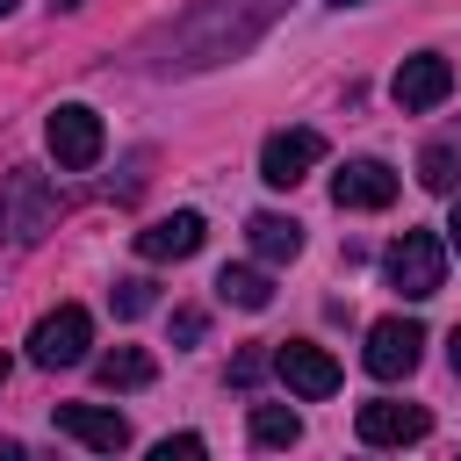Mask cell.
<instances>
[{
	"label": "cell",
	"mask_w": 461,
	"mask_h": 461,
	"mask_svg": "<svg viewBox=\"0 0 461 461\" xmlns=\"http://www.w3.org/2000/svg\"><path fill=\"white\" fill-rule=\"evenodd\" d=\"M252 439L259 447H295L303 439V418L288 403H252Z\"/></svg>",
	"instance_id": "16"
},
{
	"label": "cell",
	"mask_w": 461,
	"mask_h": 461,
	"mask_svg": "<svg viewBox=\"0 0 461 461\" xmlns=\"http://www.w3.org/2000/svg\"><path fill=\"white\" fill-rule=\"evenodd\" d=\"M202 216L194 209H173V216H158L151 230H137V252L144 259H187V252H202Z\"/></svg>",
	"instance_id": "12"
},
{
	"label": "cell",
	"mask_w": 461,
	"mask_h": 461,
	"mask_svg": "<svg viewBox=\"0 0 461 461\" xmlns=\"http://www.w3.org/2000/svg\"><path fill=\"white\" fill-rule=\"evenodd\" d=\"M151 375H158V360L144 346H115V353L94 360V382L101 389H151Z\"/></svg>",
	"instance_id": "14"
},
{
	"label": "cell",
	"mask_w": 461,
	"mask_h": 461,
	"mask_svg": "<svg viewBox=\"0 0 461 461\" xmlns=\"http://www.w3.org/2000/svg\"><path fill=\"white\" fill-rule=\"evenodd\" d=\"M339 7H360V0H339Z\"/></svg>",
	"instance_id": "27"
},
{
	"label": "cell",
	"mask_w": 461,
	"mask_h": 461,
	"mask_svg": "<svg viewBox=\"0 0 461 461\" xmlns=\"http://www.w3.org/2000/svg\"><path fill=\"white\" fill-rule=\"evenodd\" d=\"M274 375H281L303 403H324V396L339 389V360H331L324 346H303V339H288V346L274 353Z\"/></svg>",
	"instance_id": "7"
},
{
	"label": "cell",
	"mask_w": 461,
	"mask_h": 461,
	"mask_svg": "<svg viewBox=\"0 0 461 461\" xmlns=\"http://www.w3.org/2000/svg\"><path fill=\"white\" fill-rule=\"evenodd\" d=\"M50 7H58V14H72V7H86V0H50Z\"/></svg>",
	"instance_id": "24"
},
{
	"label": "cell",
	"mask_w": 461,
	"mask_h": 461,
	"mask_svg": "<svg viewBox=\"0 0 461 461\" xmlns=\"http://www.w3.org/2000/svg\"><path fill=\"white\" fill-rule=\"evenodd\" d=\"M317 158H324V137H317V130H274L267 151H259V180H267V187H295Z\"/></svg>",
	"instance_id": "9"
},
{
	"label": "cell",
	"mask_w": 461,
	"mask_h": 461,
	"mask_svg": "<svg viewBox=\"0 0 461 461\" xmlns=\"http://www.w3.org/2000/svg\"><path fill=\"white\" fill-rule=\"evenodd\" d=\"M267 367H274V353H259V346H252V353H238V360H230V382H238V389H252Z\"/></svg>",
	"instance_id": "19"
},
{
	"label": "cell",
	"mask_w": 461,
	"mask_h": 461,
	"mask_svg": "<svg viewBox=\"0 0 461 461\" xmlns=\"http://www.w3.org/2000/svg\"><path fill=\"white\" fill-rule=\"evenodd\" d=\"M447 367H454V375H461V324H454V331H447Z\"/></svg>",
	"instance_id": "22"
},
{
	"label": "cell",
	"mask_w": 461,
	"mask_h": 461,
	"mask_svg": "<svg viewBox=\"0 0 461 461\" xmlns=\"http://www.w3.org/2000/svg\"><path fill=\"white\" fill-rule=\"evenodd\" d=\"M216 295L238 303V310H267V303H274V281H267L259 267H223V274H216Z\"/></svg>",
	"instance_id": "15"
},
{
	"label": "cell",
	"mask_w": 461,
	"mask_h": 461,
	"mask_svg": "<svg viewBox=\"0 0 461 461\" xmlns=\"http://www.w3.org/2000/svg\"><path fill=\"white\" fill-rule=\"evenodd\" d=\"M43 137H50V158H58L65 173H86V166L101 158V144H108V130H101V115H94V108H79V101H65V108H50V122H43Z\"/></svg>",
	"instance_id": "4"
},
{
	"label": "cell",
	"mask_w": 461,
	"mask_h": 461,
	"mask_svg": "<svg viewBox=\"0 0 461 461\" xmlns=\"http://www.w3.org/2000/svg\"><path fill=\"white\" fill-rule=\"evenodd\" d=\"M389 94H396V108H403V115H425V108H439V101L454 94V65H447L439 50H418V58H403V65H396Z\"/></svg>",
	"instance_id": "5"
},
{
	"label": "cell",
	"mask_w": 461,
	"mask_h": 461,
	"mask_svg": "<svg viewBox=\"0 0 461 461\" xmlns=\"http://www.w3.org/2000/svg\"><path fill=\"white\" fill-rule=\"evenodd\" d=\"M418 180H425L432 194H454V187H461V151H454V144H425Z\"/></svg>",
	"instance_id": "17"
},
{
	"label": "cell",
	"mask_w": 461,
	"mask_h": 461,
	"mask_svg": "<svg viewBox=\"0 0 461 461\" xmlns=\"http://www.w3.org/2000/svg\"><path fill=\"white\" fill-rule=\"evenodd\" d=\"M202 454V439L194 432H173V439H158V461H194Z\"/></svg>",
	"instance_id": "20"
},
{
	"label": "cell",
	"mask_w": 461,
	"mask_h": 461,
	"mask_svg": "<svg viewBox=\"0 0 461 461\" xmlns=\"http://www.w3.org/2000/svg\"><path fill=\"white\" fill-rule=\"evenodd\" d=\"M58 432L94 447V454H122L130 447V425L108 411V403H58Z\"/></svg>",
	"instance_id": "11"
},
{
	"label": "cell",
	"mask_w": 461,
	"mask_h": 461,
	"mask_svg": "<svg viewBox=\"0 0 461 461\" xmlns=\"http://www.w3.org/2000/svg\"><path fill=\"white\" fill-rule=\"evenodd\" d=\"M245 238H252V252H259L267 267H281V259L303 252V223H295V216H274V209H259V216L245 223Z\"/></svg>",
	"instance_id": "13"
},
{
	"label": "cell",
	"mask_w": 461,
	"mask_h": 461,
	"mask_svg": "<svg viewBox=\"0 0 461 461\" xmlns=\"http://www.w3.org/2000/svg\"><path fill=\"white\" fill-rule=\"evenodd\" d=\"M447 245L461 252V202H454V223H447Z\"/></svg>",
	"instance_id": "23"
},
{
	"label": "cell",
	"mask_w": 461,
	"mask_h": 461,
	"mask_svg": "<svg viewBox=\"0 0 461 461\" xmlns=\"http://www.w3.org/2000/svg\"><path fill=\"white\" fill-rule=\"evenodd\" d=\"M425 432H432V411H425V403H396V396L360 403V439H367V447H411V439H425Z\"/></svg>",
	"instance_id": "8"
},
{
	"label": "cell",
	"mask_w": 461,
	"mask_h": 461,
	"mask_svg": "<svg viewBox=\"0 0 461 461\" xmlns=\"http://www.w3.org/2000/svg\"><path fill=\"white\" fill-rule=\"evenodd\" d=\"M331 202H339V209H389V202H396V173H389L382 158H346V166L331 173Z\"/></svg>",
	"instance_id": "10"
},
{
	"label": "cell",
	"mask_w": 461,
	"mask_h": 461,
	"mask_svg": "<svg viewBox=\"0 0 461 461\" xmlns=\"http://www.w3.org/2000/svg\"><path fill=\"white\" fill-rule=\"evenodd\" d=\"M108 303H115V317H144V310H151V281H144V274H130V281H115V288H108Z\"/></svg>",
	"instance_id": "18"
},
{
	"label": "cell",
	"mask_w": 461,
	"mask_h": 461,
	"mask_svg": "<svg viewBox=\"0 0 461 461\" xmlns=\"http://www.w3.org/2000/svg\"><path fill=\"white\" fill-rule=\"evenodd\" d=\"M0 389H7V360H0Z\"/></svg>",
	"instance_id": "26"
},
{
	"label": "cell",
	"mask_w": 461,
	"mask_h": 461,
	"mask_svg": "<svg viewBox=\"0 0 461 461\" xmlns=\"http://www.w3.org/2000/svg\"><path fill=\"white\" fill-rule=\"evenodd\" d=\"M418 353H425V324H418V317H382V324L367 331V375H375V382L411 375Z\"/></svg>",
	"instance_id": "6"
},
{
	"label": "cell",
	"mask_w": 461,
	"mask_h": 461,
	"mask_svg": "<svg viewBox=\"0 0 461 461\" xmlns=\"http://www.w3.org/2000/svg\"><path fill=\"white\" fill-rule=\"evenodd\" d=\"M0 14H14V0H0Z\"/></svg>",
	"instance_id": "25"
},
{
	"label": "cell",
	"mask_w": 461,
	"mask_h": 461,
	"mask_svg": "<svg viewBox=\"0 0 461 461\" xmlns=\"http://www.w3.org/2000/svg\"><path fill=\"white\" fill-rule=\"evenodd\" d=\"M50 223H58V187H50L36 166H7V173H0V238L36 245Z\"/></svg>",
	"instance_id": "1"
},
{
	"label": "cell",
	"mask_w": 461,
	"mask_h": 461,
	"mask_svg": "<svg viewBox=\"0 0 461 461\" xmlns=\"http://www.w3.org/2000/svg\"><path fill=\"white\" fill-rule=\"evenodd\" d=\"M86 346H94V317H86L79 303H58V310L36 317V331H29V360H36V367H79Z\"/></svg>",
	"instance_id": "3"
},
{
	"label": "cell",
	"mask_w": 461,
	"mask_h": 461,
	"mask_svg": "<svg viewBox=\"0 0 461 461\" xmlns=\"http://www.w3.org/2000/svg\"><path fill=\"white\" fill-rule=\"evenodd\" d=\"M173 339L194 346V339H202V310H180V317H173Z\"/></svg>",
	"instance_id": "21"
},
{
	"label": "cell",
	"mask_w": 461,
	"mask_h": 461,
	"mask_svg": "<svg viewBox=\"0 0 461 461\" xmlns=\"http://www.w3.org/2000/svg\"><path fill=\"white\" fill-rule=\"evenodd\" d=\"M382 267H389V288H396V295L425 303V295H439V281H447V245H439L432 230H403Z\"/></svg>",
	"instance_id": "2"
}]
</instances>
